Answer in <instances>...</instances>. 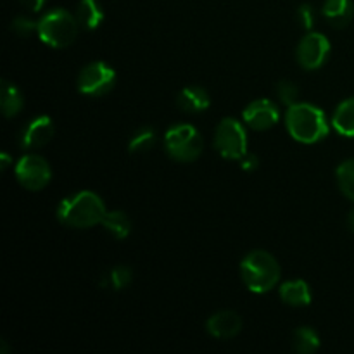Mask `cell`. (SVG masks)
Listing matches in <instances>:
<instances>
[{"instance_id":"cell-1","label":"cell","mask_w":354,"mask_h":354,"mask_svg":"<svg viewBox=\"0 0 354 354\" xmlns=\"http://www.w3.org/2000/svg\"><path fill=\"white\" fill-rule=\"evenodd\" d=\"M107 214L102 199L93 192H78L61 201L57 218L62 225L71 228H90L102 223Z\"/></svg>"},{"instance_id":"cell-2","label":"cell","mask_w":354,"mask_h":354,"mask_svg":"<svg viewBox=\"0 0 354 354\" xmlns=\"http://www.w3.org/2000/svg\"><path fill=\"white\" fill-rule=\"evenodd\" d=\"M290 137L301 144H317L328 135V121L322 109L311 104H294L286 114Z\"/></svg>"},{"instance_id":"cell-3","label":"cell","mask_w":354,"mask_h":354,"mask_svg":"<svg viewBox=\"0 0 354 354\" xmlns=\"http://www.w3.org/2000/svg\"><path fill=\"white\" fill-rule=\"evenodd\" d=\"M241 275L251 292H270L280 280V266L266 251H252L241 265Z\"/></svg>"},{"instance_id":"cell-4","label":"cell","mask_w":354,"mask_h":354,"mask_svg":"<svg viewBox=\"0 0 354 354\" xmlns=\"http://www.w3.org/2000/svg\"><path fill=\"white\" fill-rule=\"evenodd\" d=\"M80 24L76 16L64 9H54L38 21V37L44 44L54 48H64L78 37Z\"/></svg>"},{"instance_id":"cell-5","label":"cell","mask_w":354,"mask_h":354,"mask_svg":"<svg viewBox=\"0 0 354 354\" xmlns=\"http://www.w3.org/2000/svg\"><path fill=\"white\" fill-rule=\"evenodd\" d=\"M166 152L178 162H192L203 154L204 140L192 124H175L166 131Z\"/></svg>"},{"instance_id":"cell-6","label":"cell","mask_w":354,"mask_h":354,"mask_svg":"<svg viewBox=\"0 0 354 354\" xmlns=\"http://www.w3.org/2000/svg\"><path fill=\"white\" fill-rule=\"evenodd\" d=\"M214 149L225 159L241 161L248 154V133L239 121L227 118L221 121L214 133Z\"/></svg>"},{"instance_id":"cell-7","label":"cell","mask_w":354,"mask_h":354,"mask_svg":"<svg viewBox=\"0 0 354 354\" xmlns=\"http://www.w3.org/2000/svg\"><path fill=\"white\" fill-rule=\"evenodd\" d=\"M116 83V73L104 62H92L80 71L78 90L83 95H106Z\"/></svg>"},{"instance_id":"cell-8","label":"cell","mask_w":354,"mask_h":354,"mask_svg":"<svg viewBox=\"0 0 354 354\" xmlns=\"http://www.w3.org/2000/svg\"><path fill=\"white\" fill-rule=\"evenodd\" d=\"M16 178L24 189L31 192L45 189L52 178V171L48 162L44 158L35 154H28L19 159L16 165Z\"/></svg>"},{"instance_id":"cell-9","label":"cell","mask_w":354,"mask_h":354,"mask_svg":"<svg viewBox=\"0 0 354 354\" xmlns=\"http://www.w3.org/2000/svg\"><path fill=\"white\" fill-rule=\"evenodd\" d=\"M330 55V41L322 33H310L297 45V62L301 68L313 69L322 68Z\"/></svg>"},{"instance_id":"cell-10","label":"cell","mask_w":354,"mask_h":354,"mask_svg":"<svg viewBox=\"0 0 354 354\" xmlns=\"http://www.w3.org/2000/svg\"><path fill=\"white\" fill-rule=\"evenodd\" d=\"M242 116H244L245 124L251 130L266 131L279 123L280 113L272 100L259 99L249 104L244 109V113H242Z\"/></svg>"},{"instance_id":"cell-11","label":"cell","mask_w":354,"mask_h":354,"mask_svg":"<svg viewBox=\"0 0 354 354\" xmlns=\"http://www.w3.org/2000/svg\"><path fill=\"white\" fill-rule=\"evenodd\" d=\"M54 124L48 116H38L21 131L19 144L23 149H40L54 138Z\"/></svg>"},{"instance_id":"cell-12","label":"cell","mask_w":354,"mask_h":354,"mask_svg":"<svg viewBox=\"0 0 354 354\" xmlns=\"http://www.w3.org/2000/svg\"><path fill=\"white\" fill-rule=\"evenodd\" d=\"M206 327L213 337L227 341L234 339L242 330V318L235 311H220L207 320Z\"/></svg>"},{"instance_id":"cell-13","label":"cell","mask_w":354,"mask_h":354,"mask_svg":"<svg viewBox=\"0 0 354 354\" xmlns=\"http://www.w3.org/2000/svg\"><path fill=\"white\" fill-rule=\"evenodd\" d=\"M322 14L332 28L342 30L353 21L354 3L353 0H325Z\"/></svg>"},{"instance_id":"cell-14","label":"cell","mask_w":354,"mask_h":354,"mask_svg":"<svg viewBox=\"0 0 354 354\" xmlns=\"http://www.w3.org/2000/svg\"><path fill=\"white\" fill-rule=\"evenodd\" d=\"M176 104L182 111L189 114L203 113L209 107L211 99L209 93L203 88V86H187L176 97Z\"/></svg>"},{"instance_id":"cell-15","label":"cell","mask_w":354,"mask_h":354,"mask_svg":"<svg viewBox=\"0 0 354 354\" xmlns=\"http://www.w3.org/2000/svg\"><path fill=\"white\" fill-rule=\"evenodd\" d=\"M76 19L80 28L86 31L97 30L104 21V9L99 0H82L76 9Z\"/></svg>"},{"instance_id":"cell-16","label":"cell","mask_w":354,"mask_h":354,"mask_svg":"<svg viewBox=\"0 0 354 354\" xmlns=\"http://www.w3.org/2000/svg\"><path fill=\"white\" fill-rule=\"evenodd\" d=\"M280 297L286 304L294 308H304L311 303V290L304 280H292L280 287Z\"/></svg>"},{"instance_id":"cell-17","label":"cell","mask_w":354,"mask_h":354,"mask_svg":"<svg viewBox=\"0 0 354 354\" xmlns=\"http://www.w3.org/2000/svg\"><path fill=\"white\" fill-rule=\"evenodd\" d=\"M24 106V100L21 92L17 90L16 85L9 82V80H2V86H0V107L6 118H14L21 113Z\"/></svg>"},{"instance_id":"cell-18","label":"cell","mask_w":354,"mask_h":354,"mask_svg":"<svg viewBox=\"0 0 354 354\" xmlns=\"http://www.w3.org/2000/svg\"><path fill=\"white\" fill-rule=\"evenodd\" d=\"M332 124L342 137H354V97L339 104L332 118Z\"/></svg>"},{"instance_id":"cell-19","label":"cell","mask_w":354,"mask_h":354,"mask_svg":"<svg viewBox=\"0 0 354 354\" xmlns=\"http://www.w3.org/2000/svg\"><path fill=\"white\" fill-rule=\"evenodd\" d=\"M102 227L113 235L114 239L121 241V239H127L131 232V221L128 218L127 213L123 211H111L104 216Z\"/></svg>"},{"instance_id":"cell-20","label":"cell","mask_w":354,"mask_h":354,"mask_svg":"<svg viewBox=\"0 0 354 354\" xmlns=\"http://www.w3.org/2000/svg\"><path fill=\"white\" fill-rule=\"evenodd\" d=\"M292 348L299 354H313L320 348V337L313 328L301 327L292 335Z\"/></svg>"},{"instance_id":"cell-21","label":"cell","mask_w":354,"mask_h":354,"mask_svg":"<svg viewBox=\"0 0 354 354\" xmlns=\"http://www.w3.org/2000/svg\"><path fill=\"white\" fill-rule=\"evenodd\" d=\"M133 280V275H131V270L128 266H116V268L111 270L102 280H100V286L102 287H111L114 290L127 289L128 286Z\"/></svg>"},{"instance_id":"cell-22","label":"cell","mask_w":354,"mask_h":354,"mask_svg":"<svg viewBox=\"0 0 354 354\" xmlns=\"http://www.w3.org/2000/svg\"><path fill=\"white\" fill-rule=\"evenodd\" d=\"M337 183L341 192L354 201V159H348L337 168Z\"/></svg>"},{"instance_id":"cell-23","label":"cell","mask_w":354,"mask_h":354,"mask_svg":"<svg viewBox=\"0 0 354 354\" xmlns=\"http://www.w3.org/2000/svg\"><path fill=\"white\" fill-rule=\"evenodd\" d=\"M156 145V131L152 128H140L135 131L130 140V152L131 154H142V152L151 151Z\"/></svg>"},{"instance_id":"cell-24","label":"cell","mask_w":354,"mask_h":354,"mask_svg":"<svg viewBox=\"0 0 354 354\" xmlns=\"http://www.w3.org/2000/svg\"><path fill=\"white\" fill-rule=\"evenodd\" d=\"M10 30H12L17 37L28 38V37H31L35 31H38V23H35L33 19H30V17H26V16H19L12 21V24H10Z\"/></svg>"},{"instance_id":"cell-25","label":"cell","mask_w":354,"mask_h":354,"mask_svg":"<svg viewBox=\"0 0 354 354\" xmlns=\"http://www.w3.org/2000/svg\"><path fill=\"white\" fill-rule=\"evenodd\" d=\"M277 93H279L280 100H282L286 106H294V104H297V97H299V90H297V86L294 85L292 82H287V80H283V82H280L279 85H277Z\"/></svg>"},{"instance_id":"cell-26","label":"cell","mask_w":354,"mask_h":354,"mask_svg":"<svg viewBox=\"0 0 354 354\" xmlns=\"http://www.w3.org/2000/svg\"><path fill=\"white\" fill-rule=\"evenodd\" d=\"M297 21H299L301 28H304V30H311L313 28L315 9L310 3H304V6L299 7V10H297Z\"/></svg>"},{"instance_id":"cell-27","label":"cell","mask_w":354,"mask_h":354,"mask_svg":"<svg viewBox=\"0 0 354 354\" xmlns=\"http://www.w3.org/2000/svg\"><path fill=\"white\" fill-rule=\"evenodd\" d=\"M241 166L244 171H254V169H258L259 161L254 154H245L244 158L241 159Z\"/></svg>"},{"instance_id":"cell-28","label":"cell","mask_w":354,"mask_h":354,"mask_svg":"<svg viewBox=\"0 0 354 354\" xmlns=\"http://www.w3.org/2000/svg\"><path fill=\"white\" fill-rule=\"evenodd\" d=\"M45 2H47V0H21V3H23L26 9H30L31 12H37V10H40L41 7L45 6Z\"/></svg>"},{"instance_id":"cell-29","label":"cell","mask_w":354,"mask_h":354,"mask_svg":"<svg viewBox=\"0 0 354 354\" xmlns=\"http://www.w3.org/2000/svg\"><path fill=\"white\" fill-rule=\"evenodd\" d=\"M9 165H10V156L9 154L0 156V169H2V171H6V169L9 168Z\"/></svg>"},{"instance_id":"cell-30","label":"cell","mask_w":354,"mask_h":354,"mask_svg":"<svg viewBox=\"0 0 354 354\" xmlns=\"http://www.w3.org/2000/svg\"><path fill=\"white\" fill-rule=\"evenodd\" d=\"M348 227H349V230H351L354 234V207H353V211L349 213V216H348Z\"/></svg>"}]
</instances>
